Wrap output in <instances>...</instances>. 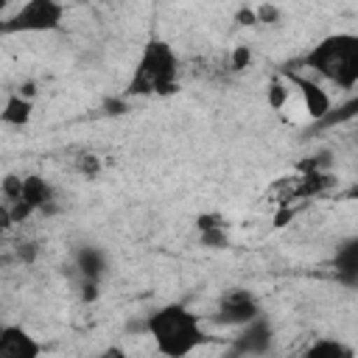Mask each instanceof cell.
Here are the masks:
<instances>
[{
  "label": "cell",
  "instance_id": "cell-29",
  "mask_svg": "<svg viewBox=\"0 0 358 358\" xmlns=\"http://www.w3.org/2000/svg\"><path fill=\"white\" fill-rule=\"evenodd\" d=\"M34 255H36V246L34 243H25V249H20V257L22 260H34Z\"/></svg>",
  "mask_w": 358,
  "mask_h": 358
},
{
  "label": "cell",
  "instance_id": "cell-26",
  "mask_svg": "<svg viewBox=\"0 0 358 358\" xmlns=\"http://www.w3.org/2000/svg\"><path fill=\"white\" fill-rule=\"evenodd\" d=\"M95 358H131L123 347H117V344H112V347H106V350H101Z\"/></svg>",
  "mask_w": 358,
  "mask_h": 358
},
{
  "label": "cell",
  "instance_id": "cell-4",
  "mask_svg": "<svg viewBox=\"0 0 358 358\" xmlns=\"http://www.w3.org/2000/svg\"><path fill=\"white\" fill-rule=\"evenodd\" d=\"M64 6L56 0H28L11 17L0 20V34H48L59 31Z\"/></svg>",
  "mask_w": 358,
  "mask_h": 358
},
{
  "label": "cell",
  "instance_id": "cell-19",
  "mask_svg": "<svg viewBox=\"0 0 358 358\" xmlns=\"http://www.w3.org/2000/svg\"><path fill=\"white\" fill-rule=\"evenodd\" d=\"M78 171H81L84 176H98L101 159H98L95 154H81V157H78Z\"/></svg>",
  "mask_w": 358,
  "mask_h": 358
},
{
  "label": "cell",
  "instance_id": "cell-15",
  "mask_svg": "<svg viewBox=\"0 0 358 358\" xmlns=\"http://www.w3.org/2000/svg\"><path fill=\"white\" fill-rule=\"evenodd\" d=\"M0 193H3L6 204L20 201V196H22V176H17V173L3 176V179H0Z\"/></svg>",
  "mask_w": 358,
  "mask_h": 358
},
{
  "label": "cell",
  "instance_id": "cell-6",
  "mask_svg": "<svg viewBox=\"0 0 358 358\" xmlns=\"http://www.w3.org/2000/svg\"><path fill=\"white\" fill-rule=\"evenodd\" d=\"M288 84L294 87V92H299L302 109H305V115H308L313 123H319V120L333 109V101H330L327 90H324L322 84H316L313 78H305V76L291 73V76H288Z\"/></svg>",
  "mask_w": 358,
  "mask_h": 358
},
{
  "label": "cell",
  "instance_id": "cell-11",
  "mask_svg": "<svg viewBox=\"0 0 358 358\" xmlns=\"http://www.w3.org/2000/svg\"><path fill=\"white\" fill-rule=\"evenodd\" d=\"M20 199L28 201V204L39 213L45 204L53 201V187L48 185L45 176H39V173H28V176H22V196H20Z\"/></svg>",
  "mask_w": 358,
  "mask_h": 358
},
{
  "label": "cell",
  "instance_id": "cell-2",
  "mask_svg": "<svg viewBox=\"0 0 358 358\" xmlns=\"http://www.w3.org/2000/svg\"><path fill=\"white\" fill-rule=\"evenodd\" d=\"M179 59L165 39H148L134 76L126 87V95H173L179 90Z\"/></svg>",
  "mask_w": 358,
  "mask_h": 358
},
{
  "label": "cell",
  "instance_id": "cell-18",
  "mask_svg": "<svg viewBox=\"0 0 358 358\" xmlns=\"http://www.w3.org/2000/svg\"><path fill=\"white\" fill-rule=\"evenodd\" d=\"M229 64H232V70H246L252 64V48L249 45H235L232 56H229Z\"/></svg>",
  "mask_w": 358,
  "mask_h": 358
},
{
  "label": "cell",
  "instance_id": "cell-27",
  "mask_svg": "<svg viewBox=\"0 0 358 358\" xmlns=\"http://www.w3.org/2000/svg\"><path fill=\"white\" fill-rule=\"evenodd\" d=\"M11 227H14V224H11V215H8V204L0 201V235H6Z\"/></svg>",
  "mask_w": 358,
  "mask_h": 358
},
{
  "label": "cell",
  "instance_id": "cell-5",
  "mask_svg": "<svg viewBox=\"0 0 358 358\" xmlns=\"http://www.w3.org/2000/svg\"><path fill=\"white\" fill-rule=\"evenodd\" d=\"M260 302L255 299L252 291H243V288H232L221 296L218 302V313L213 316L218 324H227V327H243L255 319H260Z\"/></svg>",
  "mask_w": 358,
  "mask_h": 358
},
{
  "label": "cell",
  "instance_id": "cell-10",
  "mask_svg": "<svg viewBox=\"0 0 358 358\" xmlns=\"http://www.w3.org/2000/svg\"><path fill=\"white\" fill-rule=\"evenodd\" d=\"M76 268L81 271V280H95L101 282L106 271V255L98 246H81L76 252Z\"/></svg>",
  "mask_w": 358,
  "mask_h": 358
},
{
  "label": "cell",
  "instance_id": "cell-23",
  "mask_svg": "<svg viewBox=\"0 0 358 358\" xmlns=\"http://www.w3.org/2000/svg\"><path fill=\"white\" fill-rule=\"evenodd\" d=\"M103 112L106 115H123V112H129V101L126 98H106L103 101Z\"/></svg>",
  "mask_w": 358,
  "mask_h": 358
},
{
  "label": "cell",
  "instance_id": "cell-17",
  "mask_svg": "<svg viewBox=\"0 0 358 358\" xmlns=\"http://www.w3.org/2000/svg\"><path fill=\"white\" fill-rule=\"evenodd\" d=\"M34 213H36V210H34L28 201H22V199L8 204V215H11V224H14V227H17V224H25V221H28Z\"/></svg>",
  "mask_w": 358,
  "mask_h": 358
},
{
  "label": "cell",
  "instance_id": "cell-20",
  "mask_svg": "<svg viewBox=\"0 0 358 358\" xmlns=\"http://www.w3.org/2000/svg\"><path fill=\"white\" fill-rule=\"evenodd\" d=\"M196 227H199V232L218 229V227H224V218H221L218 213H201V215L196 218Z\"/></svg>",
  "mask_w": 358,
  "mask_h": 358
},
{
  "label": "cell",
  "instance_id": "cell-12",
  "mask_svg": "<svg viewBox=\"0 0 358 358\" xmlns=\"http://www.w3.org/2000/svg\"><path fill=\"white\" fill-rule=\"evenodd\" d=\"M302 358H355V350L341 338H316Z\"/></svg>",
  "mask_w": 358,
  "mask_h": 358
},
{
  "label": "cell",
  "instance_id": "cell-1",
  "mask_svg": "<svg viewBox=\"0 0 358 358\" xmlns=\"http://www.w3.org/2000/svg\"><path fill=\"white\" fill-rule=\"evenodd\" d=\"M143 330L151 336V341L162 358H187L210 341L199 313H193L190 308H185L179 302L162 305L154 313H148Z\"/></svg>",
  "mask_w": 358,
  "mask_h": 358
},
{
  "label": "cell",
  "instance_id": "cell-9",
  "mask_svg": "<svg viewBox=\"0 0 358 358\" xmlns=\"http://www.w3.org/2000/svg\"><path fill=\"white\" fill-rule=\"evenodd\" d=\"M34 117V101L22 98L20 92H11L3 103V112H0V123L3 126H11V129H22L28 126Z\"/></svg>",
  "mask_w": 358,
  "mask_h": 358
},
{
  "label": "cell",
  "instance_id": "cell-28",
  "mask_svg": "<svg viewBox=\"0 0 358 358\" xmlns=\"http://www.w3.org/2000/svg\"><path fill=\"white\" fill-rule=\"evenodd\" d=\"M22 98H28V101H34V95H36V84L34 81H25V84H20V90H17Z\"/></svg>",
  "mask_w": 358,
  "mask_h": 358
},
{
  "label": "cell",
  "instance_id": "cell-8",
  "mask_svg": "<svg viewBox=\"0 0 358 358\" xmlns=\"http://www.w3.org/2000/svg\"><path fill=\"white\" fill-rule=\"evenodd\" d=\"M241 333L232 338V350H235V358H243V355H263L268 347H271V327L268 322L260 316L243 327H238Z\"/></svg>",
  "mask_w": 358,
  "mask_h": 358
},
{
  "label": "cell",
  "instance_id": "cell-3",
  "mask_svg": "<svg viewBox=\"0 0 358 358\" xmlns=\"http://www.w3.org/2000/svg\"><path fill=\"white\" fill-rule=\"evenodd\" d=\"M305 64L322 78L333 81L341 90L358 84V36L355 34H330L305 56Z\"/></svg>",
  "mask_w": 358,
  "mask_h": 358
},
{
  "label": "cell",
  "instance_id": "cell-22",
  "mask_svg": "<svg viewBox=\"0 0 358 358\" xmlns=\"http://www.w3.org/2000/svg\"><path fill=\"white\" fill-rule=\"evenodd\" d=\"M235 22H238V25H246V28H252V25H257V17H255V8H252V6H241V8L235 11Z\"/></svg>",
  "mask_w": 358,
  "mask_h": 358
},
{
  "label": "cell",
  "instance_id": "cell-7",
  "mask_svg": "<svg viewBox=\"0 0 358 358\" xmlns=\"http://www.w3.org/2000/svg\"><path fill=\"white\" fill-rule=\"evenodd\" d=\"M0 358H42V344L20 324L0 327Z\"/></svg>",
  "mask_w": 358,
  "mask_h": 358
},
{
  "label": "cell",
  "instance_id": "cell-21",
  "mask_svg": "<svg viewBox=\"0 0 358 358\" xmlns=\"http://www.w3.org/2000/svg\"><path fill=\"white\" fill-rule=\"evenodd\" d=\"M255 17H257V22H277L280 8L271 6V3H263V6H255Z\"/></svg>",
  "mask_w": 358,
  "mask_h": 358
},
{
  "label": "cell",
  "instance_id": "cell-14",
  "mask_svg": "<svg viewBox=\"0 0 358 358\" xmlns=\"http://www.w3.org/2000/svg\"><path fill=\"white\" fill-rule=\"evenodd\" d=\"M355 112H358V101L352 98V101H347L344 106L330 109V112L319 120V126H322V129H327V126H336V123H341V120H352V117H355Z\"/></svg>",
  "mask_w": 358,
  "mask_h": 358
},
{
  "label": "cell",
  "instance_id": "cell-30",
  "mask_svg": "<svg viewBox=\"0 0 358 358\" xmlns=\"http://www.w3.org/2000/svg\"><path fill=\"white\" fill-rule=\"evenodd\" d=\"M3 8H6V3H3V0H0V11H3Z\"/></svg>",
  "mask_w": 358,
  "mask_h": 358
},
{
  "label": "cell",
  "instance_id": "cell-16",
  "mask_svg": "<svg viewBox=\"0 0 358 358\" xmlns=\"http://www.w3.org/2000/svg\"><path fill=\"white\" fill-rule=\"evenodd\" d=\"M199 241H201V246H207V249H224V246H229V235H227L224 227L199 232Z\"/></svg>",
  "mask_w": 358,
  "mask_h": 358
},
{
  "label": "cell",
  "instance_id": "cell-24",
  "mask_svg": "<svg viewBox=\"0 0 358 358\" xmlns=\"http://www.w3.org/2000/svg\"><path fill=\"white\" fill-rule=\"evenodd\" d=\"M98 296H101L98 282H95V280H81V299H84V302H95Z\"/></svg>",
  "mask_w": 358,
  "mask_h": 358
},
{
  "label": "cell",
  "instance_id": "cell-13",
  "mask_svg": "<svg viewBox=\"0 0 358 358\" xmlns=\"http://www.w3.org/2000/svg\"><path fill=\"white\" fill-rule=\"evenodd\" d=\"M291 98H294V87L282 78V76H274L268 81V90H266V101L274 112H285L291 106Z\"/></svg>",
  "mask_w": 358,
  "mask_h": 358
},
{
  "label": "cell",
  "instance_id": "cell-25",
  "mask_svg": "<svg viewBox=\"0 0 358 358\" xmlns=\"http://www.w3.org/2000/svg\"><path fill=\"white\" fill-rule=\"evenodd\" d=\"M291 218H294V207L282 204V207L277 210V215H274V227H285V224H288Z\"/></svg>",
  "mask_w": 358,
  "mask_h": 358
}]
</instances>
